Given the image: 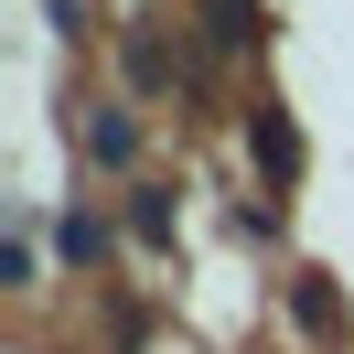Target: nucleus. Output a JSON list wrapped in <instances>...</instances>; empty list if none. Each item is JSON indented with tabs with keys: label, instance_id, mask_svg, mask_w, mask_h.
Instances as JSON below:
<instances>
[{
	"label": "nucleus",
	"instance_id": "f257e3e1",
	"mask_svg": "<svg viewBox=\"0 0 354 354\" xmlns=\"http://www.w3.org/2000/svg\"><path fill=\"white\" fill-rule=\"evenodd\" d=\"M75 151H86L97 172H129V161H140V118L129 108H86V118H75Z\"/></svg>",
	"mask_w": 354,
	"mask_h": 354
},
{
	"label": "nucleus",
	"instance_id": "f03ea898",
	"mask_svg": "<svg viewBox=\"0 0 354 354\" xmlns=\"http://www.w3.org/2000/svg\"><path fill=\"white\" fill-rule=\"evenodd\" d=\"M172 225H183V204L161 194V183H129V236L151 247V258H161V247H172Z\"/></svg>",
	"mask_w": 354,
	"mask_h": 354
},
{
	"label": "nucleus",
	"instance_id": "7ed1b4c3",
	"mask_svg": "<svg viewBox=\"0 0 354 354\" xmlns=\"http://www.w3.org/2000/svg\"><path fill=\"white\" fill-rule=\"evenodd\" d=\"M54 247H65L75 268H97V258H108V215H97V204H65V225H54Z\"/></svg>",
	"mask_w": 354,
	"mask_h": 354
},
{
	"label": "nucleus",
	"instance_id": "20e7f679",
	"mask_svg": "<svg viewBox=\"0 0 354 354\" xmlns=\"http://www.w3.org/2000/svg\"><path fill=\"white\" fill-rule=\"evenodd\" d=\"M247 140H258V161H268V172H279V183L301 172V129H290L279 108H258V118H247Z\"/></svg>",
	"mask_w": 354,
	"mask_h": 354
},
{
	"label": "nucleus",
	"instance_id": "39448f33",
	"mask_svg": "<svg viewBox=\"0 0 354 354\" xmlns=\"http://www.w3.org/2000/svg\"><path fill=\"white\" fill-rule=\"evenodd\" d=\"M32 268H44V225H32V204H11V258H0V279L32 290Z\"/></svg>",
	"mask_w": 354,
	"mask_h": 354
},
{
	"label": "nucleus",
	"instance_id": "423d86ee",
	"mask_svg": "<svg viewBox=\"0 0 354 354\" xmlns=\"http://www.w3.org/2000/svg\"><path fill=\"white\" fill-rule=\"evenodd\" d=\"M290 311H301V333H322V344H333V333H344V311H333V290L311 279V268H301V279H290Z\"/></svg>",
	"mask_w": 354,
	"mask_h": 354
},
{
	"label": "nucleus",
	"instance_id": "0eeeda50",
	"mask_svg": "<svg viewBox=\"0 0 354 354\" xmlns=\"http://www.w3.org/2000/svg\"><path fill=\"white\" fill-rule=\"evenodd\" d=\"M204 32H215L225 54H236V44H258V0H204Z\"/></svg>",
	"mask_w": 354,
	"mask_h": 354
},
{
	"label": "nucleus",
	"instance_id": "6e6552de",
	"mask_svg": "<svg viewBox=\"0 0 354 354\" xmlns=\"http://www.w3.org/2000/svg\"><path fill=\"white\" fill-rule=\"evenodd\" d=\"M161 75H172V65H161V44H151V32H129V86H161Z\"/></svg>",
	"mask_w": 354,
	"mask_h": 354
}]
</instances>
